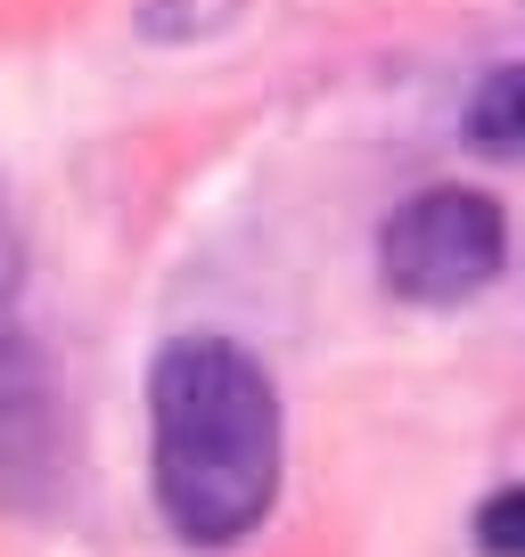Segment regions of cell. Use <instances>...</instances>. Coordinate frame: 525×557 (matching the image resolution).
Returning <instances> with one entry per match:
<instances>
[{
	"label": "cell",
	"instance_id": "6da1fadb",
	"mask_svg": "<svg viewBox=\"0 0 525 557\" xmlns=\"http://www.w3.org/2000/svg\"><path fill=\"white\" fill-rule=\"evenodd\" d=\"M148 484L190 549H239L280 500V385L230 336H173L148 369Z\"/></svg>",
	"mask_w": 525,
	"mask_h": 557
},
{
	"label": "cell",
	"instance_id": "7a4b0ae2",
	"mask_svg": "<svg viewBox=\"0 0 525 557\" xmlns=\"http://www.w3.org/2000/svg\"><path fill=\"white\" fill-rule=\"evenodd\" d=\"M509 262V222L485 189L468 181H436V189H411L403 206L386 213L378 230V271L403 304H468L485 296Z\"/></svg>",
	"mask_w": 525,
	"mask_h": 557
},
{
	"label": "cell",
	"instance_id": "3957f363",
	"mask_svg": "<svg viewBox=\"0 0 525 557\" xmlns=\"http://www.w3.org/2000/svg\"><path fill=\"white\" fill-rule=\"evenodd\" d=\"M66 475V394L50 352L0 320V508H41Z\"/></svg>",
	"mask_w": 525,
	"mask_h": 557
},
{
	"label": "cell",
	"instance_id": "277c9868",
	"mask_svg": "<svg viewBox=\"0 0 525 557\" xmlns=\"http://www.w3.org/2000/svg\"><path fill=\"white\" fill-rule=\"evenodd\" d=\"M476 157L525 164V66H492L485 83L468 90V115H460Z\"/></svg>",
	"mask_w": 525,
	"mask_h": 557
},
{
	"label": "cell",
	"instance_id": "5b68a950",
	"mask_svg": "<svg viewBox=\"0 0 525 557\" xmlns=\"http://www.w3.org/2000/svg\"><path fill=\"white\" fill-rule=\"evenodd\" d=\"M476 549L485 557H525V484H501L476 508Z\"/></svg>",
	"mask_w": 525,
	"mask_h": 557
},
{
	"label": "cell",
	"instance_id": "8992f818",
	"mask_svg": "<svg viewBox=\"0 0 525 557\" xmlns=\"http://www.w3.org/2000/svg\"><path fill=\"white\" fill-rule=\"evenodd\" d=\"M17 278H25V238H17V222H9V206H0V304L17 296Z\"/></svg>",
	"mask_w": 525,
	"mask_h": 557
}]
</instances>
